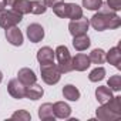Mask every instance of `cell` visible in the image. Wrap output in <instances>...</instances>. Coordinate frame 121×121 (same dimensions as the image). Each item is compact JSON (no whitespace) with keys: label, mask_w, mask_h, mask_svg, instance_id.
I'll return each instance as SVG.
<instances>
[{"label":"cell","mask_w":121,"mask_h":121,"mask_svg":"<svg viewBox=\"0 0 121 121\" xmlns=\"http://www.w3.org/2000/svg\"><path fill=\"white\" fill-rule=\"evenodd\" d=\"M90 26H93V29L97 31L114 30V29H118L121 26V19L115 12L110 10L108 7L107 9L101 7L100 12L95 13L90 19Z\"/></svg>","instance_id":"1"},{"label":"cell","mask_w":121,"mask_h":121,"mask_svg":"<svg viewBox=\"0 0 121 121\" xmlns=\"http://www.w3.org/2000/svg\"><path fill=\"white\" fill-rule=\"evenodd\" d=\"M54 58H57V67L61 74L73 71V57L66 46H58L54 50Z\"/></svg>","instance_id":"2"},{"label":"cell","mask_w":121,"mask_h":121,"mask_svg":"<svg viewBox=\"0 0 121 121\" xmlns=\"http://www.w3.org/2000/svg\"><path fill=\"white\" fill-rule=\"evenodd\" d=\"M40 76H41V80L46 84L54 86L61 78V71L57 67V64L46 63V64H40Z\"/></svg>","instance_id":"3"},{"label":"cell","mask_w":121,"mask_h":121,"mask_svg":"<svg viewBox=\"0 0 121 121\" xmlns=\"http://www.w3.org/2000/svg\"><path fill=\"white\" fill-rule=\"evenodd\" d=\"M23 20V16L17 12H14L13 9L12 10H7L6 7L0 10V27L2 29H9V27H13V26H17L20 22Z\"/></svg>","instance_id":"4"},{"label":"cell","mask_w":121,"mask_h":121,"mask_svg":"<svg viewBox=\"0 0 121 121\" xmlns=\"http://www.w3.org/2000/svg\"><path fill=\"white\" fill-rule=\"evenodd\" d=\"M88 27H90V20L86 17H80L77 20H70V23H69V31L73 37L78 36V34H87Z\"/></svg>","instance_id":"5"},{"label":"cell","mask_w":121,"mask_h":121,"mask_svg":"<svg viewBox=\"0 0 121 121\" xmlns=\"http://www.w3.org/2000/svg\"><path fill=\"white\" fill-rule=\"evenodd\" d=\"M7 90H9V94L16 98V100H22V98H26V86L19 80V78H13L9 81L7 84Z\"/></svg>","instance_id":"6"},{"label":"cell","mask_w":121,"mask_h":121,"mask_svg":"<svg viewBox=\"0 0 121 121\" xmlns=\"http://www.w3.org/2000/svg\"><path fill=\"white\" fill-rule=\"evenodd\" d=\"M26 34L31 43H39L44 39V29L39 23H31L26 29Z\"/></svg>","instance_id":"7"},{"label":"cell","mask_w":121,"mask_h":121,"mask_svg":"<svg viewBox=\"0 0 121 121\" xmlns=\"http://www.w3.org/2000/svg\"><path fill=\"white\" fill-rule=\"evenodd\" d=\"M6 39L7 41L12 44V46H22L23 44V33L22 30L17 27V26H13V27H9L6 29Z\"/></svg>","instance_id":"8"},{"label":"cell","mask_w":121,"mask_h":121,"mask_svg":"<svg viewBox=\"0 0 121 121\" xmlns=\"http://www.w3.org/2000/svg\"><path fill=\"white\" fill-rule=\"evenodd\" d=\"M91 66L90 57L84 53H78L73 57V70L76 71H86Z\"/></svg>","instance_id":"9"},{"label":"cell","mask_w":121,"mask_h":121,"mask_svg":"<svg viewBox=\"0 0 121 121\" xmlns=\"http://www.w3.org/2000/svg\"><path fill=\"white\" fill-rule=\"evenodd\" d=\"M95 115H97V118H98V120H101V121H114V120L121 118V114L111 111L105 104H101V105L97 108Z\"/></svg>","instance_id":"10"},{"label":"cell","mask_w":121,"mask_h":121,"mask_svg":"<svg viewBox=\"0 0 121 121\" xmlns=\"http://www.w3.org/2000/svg\"><path fill=\"white\" fill-rule=\"evenodd\" d=\"M53 112H54V117L56 118H69L70 114H71V107L64 103V101H57L53 104Z\"/></svg>","instance_id":"11"},{"label":"cell","mask_w":121,"mask_h":121,"mask_svg":"<svg viewBox=\"0 0 121 121\" xmlns=\"http://www.w3.org/2000/svg\"><path fill=\"white\" fill-rule=\"evenodd\" d=\"M17 78L27 87V86H30V84H34V83H37V76H36V73L31 70V69H29V67H24V69H20L19 70V73H17Z\"/></svg>","instance_id":"12"},{"label":"cell","mask_w":121,"mask_h":121,"mask_svg":"<svg viewBox=\"0 0 121 121\" xmlns=\"http://www.w3.org/2000/svg\"><path fill=\"white\" fill-rule=\"evenodd\" d=\"M105 61H108L110 64H112L115 69H121V50L118 46L111 47L107 53H105Z\"/></svg>","instance_id":"13"},{"label":"cell","mask_w":121,"mask_h":121,"mask_svg":"<svg viewBox=\"0 0 121 121\" xmlns=\"http://www.w3.org/2000/svg\"><path fill=\"white\" fill-rule=\"evenodd\" d=\"M37 61L40 64H46V63H53L54 61V50L48 46L41 47L37 51Z\"/></svg>","instance_id":"14"},{"label":"cell","mask_w":121,"mask_h":121,"mask_svg":"<svg viewBox=\"0 0 121 121\" xmlns=\"http://www.w3.org/2000/svg\"><path fill=\"white\" fill-rule=\"evenodd\" d=\"M91 44V40L87 34H78V36H74L73 37V47L77 50V51H84L90 47Z\"/></svg>","instance_id":"15"},{"label":"cell","mask_w":121,"mask_h":121,"mask_svg":"<svg viewBox=\"0 0 121 121\" xmlns=\"http://www.w3.org/2000/svg\"><path fill=\"white\" fill-rule=\"evenodd\" d=\"M43 94H44V90H43V87H41V86H39L37 83L30 84V86H27V87H26V98H29V100L36 101V100L41 98V97H43Z\"/></svg>","instance_id":"16"},{"label":"cell","mask_w":121,"mask_h":121,"mask_svg":"<svg viewBox=\"0 0 121 121\" xmlns=\"http://www.w3.org/2000/svg\"><path fill=\"white\" fill-rule=\"evenodd\" d=\"M39 118L43 121H54V112H53V104L44 103L39 107Z\"/></svg>","instance_id":"17"},{"label":"cell","mask_w":121,"mask_h":121,"mask_svg":"<svg viewBox=\"0 0 121 121\" xmlns=\"http://www.w3.org/2000/svg\"><path fill=\"white\" fill-rule=\"evenodd\" d=\"M111 97H112V91L108 86H100V87L95 88V98L100 104L107 103Z\"/></svg>","instance_id":"18"},{"label":"cell","mask_w":121,"mask_h":121,"mask_svg":"<svg viewBox=\"0 0 121 121\" xmlns=\"http://www.w3.org/2000/svg\"><path fill=\"white\" fill-rule=\"evenodd\" d=\"M63 95H64V98L66 100H69V101H78V98H80V90L76 87V86H73V84H66L64 87H63Z\"/></svg>","instance_id":"19"},{"label":"cell","mask_w":121,"mask_h":121,"mask_svg":"<svg viewBox=\"0 0 121 121\" xmlns=\"http://www.w3.org/2000/svg\"><path fill=\"white\" fill-rule=\"evenodd\" d=\"M83 17V9L76 4V3H67V13H66V19L70 20H77Z\"/></svg>","instance_id":"20"},{"label":"cell","mask_w":121,"mask_h":121,"mask_svg":"<svg viewBox=\"0 0 121 121\" xmlns=\"http://www.w3.org/2000/svg\"><path fill=\"white\" fill-rule=\"evenodd\" d=\"M12 9L17 13H20L22 16H24V14L30 13V0H16Z\"/></svg>","instance_id":"21"},{"label":"cell","mask_w":121,"mask_h":121,"mask_svg":"<svg viewBox=\"0 0 121 121\" xmlns=\"http://www.w3.org/2000/svg\"><path fill=\"white\" fill-rule=\"evenodd\" d=\"M88 57L93 64H104L105 63V51L103 48H94Z\"/></svg>","instance_id":"22"},{"label":"cell","mask_w":121,"mask_h":121,"mask_svg":"<svg viewBox=\"0 0 121 121\" xmlns=\"http://www.w3.org/2000/svg\"><path fill=\"white\" fill-rule=\"evenodd\" d=\"M104 77H105V69L101 67V66L95 67V69L91 70L90 74H88V80H90L91 83H98V81L104 80Z\"/></svg>","instance_id":"23"},{"label":"cell","mask_w":121,"mask_h":121,"mask_svg":"<svg viewBox=\"0 0 121 121\" xmlns=\"http://www.w3.org/2000/svg\"><path fill=\"white\" fill-rule=\"evenodd\" d=\"M46 10H47V6L43 2H40V0H31L30 2V13L31 14H43V13H46Z\"/></svg>","instance_id":"24"},{"label":"cell","mask_w":121,"mask_h":121,"mask_svg":"<svg viewBox=\"0 0 121 121\" xmlns=\"http://www.w3.org/2000/svg\"><path fill=\"white\" fill-rule=\"evenodd\" d=\"M111 111H114V112H118V114H121V97L120 95H112L107 103H104Z\"/></svg>","instance_id":"25"},{"label":"cell","mask_w":121,"mask_h":121,"mask_svg":"<svg viewBox=\"0 0 121 121\" xmlns=\"http://www.w3.org/2000/svg\"><path fill=\"white\" fill-rule=\"evenodd\" d=\"M107 86L111 88V91H120L121 90V76L118 74L111 76L107 81Z\"/></svg>","instance_id":"26"},{"label":"cell","mask_w":121,"mask_h":121,"mask_svg":"<svg viewBox=\"0 0 121 121\" xmlns=\"http://www.w3.org/2000/svg\"><path fill=\"white\" fill-rule=\"evenodd\" d=\"M83 7L87 10H100L103 7V0H83Z\"/></svg>","instance_id":"27"},{"label":"cell","mask_w":121,"mask_h":121,"mask_svg":"<svg viewBox=\"0 0 121 121\" xmlns=\"http://www.w3.org/2000/svg\"><path fill=\"white\" fill-rule=\"evenodd\" d=\"M12 120H23V121H29V120H31V115H30V112L26 111V110H19V111H16V112L12 114Z\"/></svg>","instance_id":"28"},{"label":"cell","mask_w":121,"mask_h":121,"mask_svg":"<svg viewBox=\"0 0 121 121\" xmlns=\"http://www.w3.org/2000/svg\"><path fill=\"white\" fill-rule=\"evenodd\" d=\"M107 7L112 12L121 10V0H107Z\"/></svg>","instance_id":"29"},{"label":"cell","mask_w":121,"mask_h":121,"mask_svg":"<svg viewBox=\"0 0 121 121\" xmlns=\"http://www.w3.org/2000/svg\"><path fill=\"white\" fill-rule=\"evenodd\" d=\"M61 2H64V0H43V3H44L47 7H54L56 4L61 3Z\"/></svg>","instance_id":"30"},{"label":"cell","mask_w":121,"mask_h":121,"mask_svg":"<svg viewBox=\"0 0 121 121\" xmlns=\"http://www.w3.org/2000/svg\"><path fill=\"white\" fill-rule=\"evenodd\" d=\"M2 2L4 3V6H9V7H12V6H13V3L16 2V0H2Z\"/></svg>","instance_id":"31"},{"label":"cell","mask_w":121,"mask_h":121,"mask_svg":"<svg viewBox=\"0 0 121 121\" xmlns=\"http://www.w3.org/2000/svg\"><path fill=\"white\" fill-rule=\"evenodd\" d=\"M2 81H3V73L0 71V83H2Z\"/></svg>","instance_id":"32"}]
</instances>
